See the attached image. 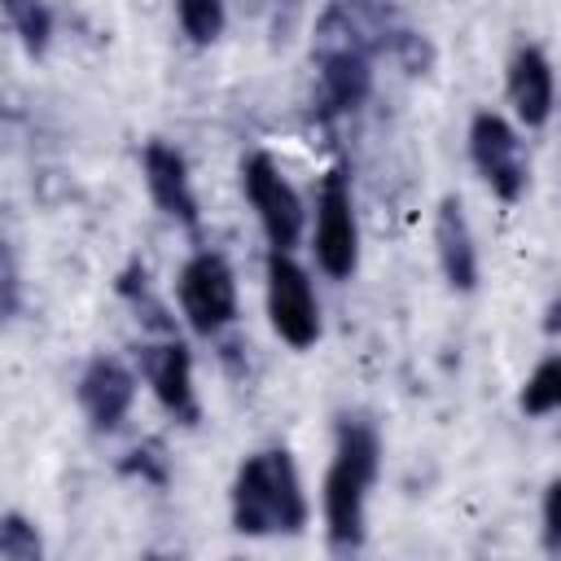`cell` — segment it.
Wrapping results in <instances>:
<instances>
[{
  "mask_svg": "<svg viewBox=\"0 0 561 561\" xmlns=\"http://www.w3.org/2000/svg\"><path fill=\"white\" fill-rule=\"evenodd\" d=\"M508 101L522 127H543L552 118V101H557V79H552V61L539 44H522L508 61Z\"/></svg>",
  "mask_w": 561,
  "mask_h": 561,
  "instance_id": "7c38bea8",
  "label": "cell"
},
{
  "mask_svg": "<svg viewBox=\"0 0 561 561\" xmlns=\"http://www.w3.org/2000/svg\"><path fill=\"white\" fill-rule=\"evenodd\" d=\"M434 254L456 294L478 289V245H473V228H469V215L456 193H447L434 210Z\"/></svg>",
  "mask_w": 561,
  "mask_h": 561,
  "instance_id": "8fae6325",
  "label": "cell"
},
{
  "mask_svg": "<svg viewBox=\"0 0 561 561\" xmlns=\"http://www.w3.org/2000/svg\"><path fill=\"white\" fill-rule=\"evenodd\" d=\"M241 188H245V202L259 215V228H263L267 245L272 250H294L298 237H302V228H307V210H302L298 188L276 167V158L263 153V149L250 153L241 162Z\"/></svg>",
  "mask_w": 561,
  "mask_h": 561,
  "instance_id": "8992f818",
  "label": "cell"
},
{
  "mask_svg": "<svg viewBox=\"0 0 561 561\" xmlns=\"http://www.w3.org/2000/svg\"><path fill=\"white\" fill-rule=\"evenodd\" d=\"M469 158H473V171L482 175V184L500 202H517L526 193L530 158H526V145H522L517 127L504 114H495V110H478L473 114V123H469Z\"/></svg>",
  "mask_w": 561,
  "mask_h": 561,
  "instance_id": "52a82bcc",
  "label": "cell"
},
{
  "mask_svg": "<svg viewBox=\"0 0 561 561\" xmlns=\"http://www.w3.org/2000/svg\"><path fill=\"white\" fill-rule=\"evenodd\" d=\"M180 311L193 333L215 337L237 320V272L219 250H197L175 280Z\"/></svg>",
  "mask_w": 561,
  "mask_h": 561,
  "instance_id": "5b68a950",
  "label": "cell"
},
{
  "mask_svg": "<svg viewBox=\"0 0 561 561\" xmlns=\"http://www.w3.org/2000/svg\"><path fill=\"white\" fill-rule=\"evenodd\" d=\"M311 250H316L320 272L333 276V280H351L355 267H359V219H355V193H351V171L346 167H333L320 180Z\"/></svg>",
  "mask_w": 561,
  "mask_h": 561,
  "instance_id": "3957f363",
  "label": "cell"
},
{
  "mask_svg": "<svg viewBox=\"0 0 561 561\" xmlns=\"http://www.w3.org/2000/svg\"><path fill=\"white\" fill-rule=\"evenodd\" d=\"M4 9H9L13 31L22 35L26 53L39 57L48 48V39H53V13H48V4L44 0H4Z\"/></svg>",
  "mask_w": 561,
  "mask_h": 561,
  "instance_id": "2e32d148",
  "label": "cell"
},
{
  "mask_svg": "<svg viewBox=\"0 0 561 561\" xmlns=\"http://www.w3.org/2000/svg\"><path fill=\"white\" fill-rule=\"evenodd\" d=\"M517 403H522L526 416H552V412L561 408V359H557V355L539 359V368L526 377Z\"/></svg>",
  "mask_w": 561,
  "mask_h": 561,
  "instance_id": "5bb4252c",
  "label": "cell"
},
{
  "mask_svg": "<svg viewBox=\"0 0 561 561\" xmlns=\"http://www.w3.org/2000/svg\"><path fill=\"white\" fill-rule=\"evenodd\" d=\"M175 22L193 44H215L228 26L224 0H175Z\"/></svg>",
  "mask_w": 561,
  "mask_h": 561,
  "instance_id": "9a60e30c",
  "label": "cell"
},
{
  "mask_svg": "<svg viewBox=\"0 0 561 561\" xmlns=\"http://www.w3.org/2000/svg\"><path fill=\"white\" fill-rule=\"evenodd\" d=\"M145 381L153 390V399L184 425H193L202 416L197 408V386H193V355L180 337H167V342H153L145 346Z\"/></svg>",
  "mask_w": 561,
  "mask_h": 561,
  "instance_id": "9c48e42d",
  "label": "cell"
},
{
  "mask_svg": "<svg viewBox=\"0 0 561 561\" xmlns=\"http://www.w3.org/2000/svg\"><path fill=\"white\" fill-rule=\"evenodd\" d=\"M39 552H44L39 530L22 513H4L0 517V557H9V561H39Z\"/></svg>",
  "mask_w": 561,
  "mask_h": 561,
  "instance_id": "e0dca14e",
  "label": "cell"
},
{
  "mask_svg": "<svg viewBox=\"0 0 561 561\" xmlns=\"http://www.w3.org/2000/svg\"><path fill=\"white\" fill-rule=\"evenodd\" d=\"M311 517L302 473L285 447H267L241 460L232 478V530L263 539V535H302Z\"/></svg>",
  "mask_w": 561,
  "mask_h": 561,
  "instance_id": "7a4b0ae2",
  "label": "cell"
},
{
  "mask_svg": "<svg viewBox=\"0 0 561 561\" xmlns=\"http://www.w3.org/2000/svg\"><path fill=\"white\" fill-rule=\"evenodd\" d=\"M320 88H324V96H329L333 110H355L368 96V88H373L368 57L355 44L320 48Z\"/></svg>",
  "mask_w": 561,
  "mask_h": 561,
  "instance_id": "4fadbf2b",
  "label": "cell"
},
{
  "mask_svg": "<svg viewBox=\"0 0 561 561\" xmlns=\"http://www.w3.org/2000/svg\"><path fill=\"white\" fill-rule=\"evenodd\" d=\"M75 394H79V408L92 421V430H118L136 403V373L118 355H96L79 373Z\"/></svg>",
  "mask_w": 561,
  "mask_h": 561,
  "instance_id": "ba28073f",
  "label": "cell"
},
{
  "mask_svg": "<svg viewBox=\"0 0 561 561\" xmlns=\"http://www.w3.org/2000/svg\"><path fill=\"white\" fill-rule=\"evenodd\" d=\"M0 4H4V0H0Z\"/></svg>",
  "mask_w": 561,
  "mask_h": 561,
  "instance_id": "ffe728a7",
  "label": "cell"
},
{
  "mask_svg": "<svg viewBox=\"0 0 561 561\" xmlns=\"http://www.w3.org/2000/svg\"><path fill=\"white\" fill-rule=\"evenodd\" d=\"M118 469H123L127 478L167 486V456H162V443H158V438H149V443H140L136 451H127V460H123Z\"/></svg>",
  "mask_w": 561,
  "mask_h": 561,
  "instance_id": "ac0fdd59",
  "label": "cell"
},
{
  "mask_svg": "<svg viewBox=\"0 0 561 561\" xmlns=\"http://www.w3.org/2000/svg\"><path fill=\"white\" fill-rule=\"evenodd\" d=\"M543 526V548L548 552H561V478H552L548 486H543V517H539Z\"/></svg>",
  "mask_w": 561,
  "mask_h": 561,
  "instance_id": "d6986e66",
  "label": "cell"
},
{
  "mask_svg": "<svg viewBox=\"0 0 561 561\" xmlns=\"http://www.w3.org/2000/svg\"><path fill=\"white\" fill-rule=\"evenodd\" d=\"M140 171H145V188H149L153 206L162 215H171L175 224L193 228L197 224V193H193L184 153L171 149L167 140H149L145 153H140Z\"/></svg>",
  "mask_w": 561,
  "mask_h": 561,
  "instance_id": "30bf717a",
  "label": "cell"
},
{
  "mask_svg": "<svg viewBox=\"0 0 561 561\" xmlns=\"http://www.w3.org/2000/svg\"><path fill=\"white\" fill-rule=\"evenodd\" d=\"M267 320L276 329V337L294 351H307L320 342V298L316 285L307 276V267L289 254V250H272L267 254Z\"/></svg>",
  "mask_w": 561,
  "mask_h": 561,
  "instance_id": "277c9868",
  "label": "cell"
},
{
  "mask_svg": "<svg viewBox=\"0 0 561 561\" xmlns=\"http://www.w3.org/2000/svg\"><path fill=\"white\" fill-rule=\"evenodd\" d=\"M381 473V438L368 421H337L333 434V460L324 473L320 508H324V530L337 552H355L364 543V522H368V491Z\"/></svg>",
  "mask_w": 561,
  "mask_h": 561,
  "instance_id": "6da1fadb",
  "label": "cell"
}]
</instances>
